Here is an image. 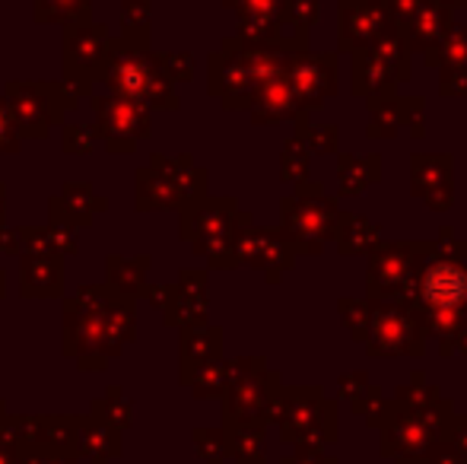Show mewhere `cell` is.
<instances>
[{
    "label": "cell",
    "instance_id": "obj_1",
    "mask_svg": "<svg viewBox=\"0 0 467 464\" xmlns=\"http://www.w3.org/2000/svg\"><path fill=\"white\" fill-rule=\"evenodd\" d=\"M413 309L423 318V328H432L439 337L467 335V264L464 258H436L426 252L423 264L413 280L410 299ZM451 341V344H455ZM449 344V347H451ZM442 347V350H449Z\"/></svg>",
    "mask_w": 467,
    "mask_h": 464
},
{
    "label": "cell",
    "instance_id": "obj_2",
    "mask_svg": "<svg viewBox=\"0 0 467 464\" xmlns=\"http://www.w3.org/2000/svg\"><path fill=\"white\" fill-rule=\"evenodd\" d=\"M426 252H430V242H379L369 252V271H366V290L372 303L410 299Z\"/></svg>",
    "mask_w": 467,
    "mask_h": 464
},
{
    "label": "cell",
    "instance_id": "obj_3",
    "mask_svg": "<svg viewBox=\"0 0 467 464\" xmlns=\"http://www.w3.org/2000/svg\"><path fill=\"white\" fill-rule=\"evenodd\" d=\"M337 213L340 207L331 198H325L318 185H302L296 198L283 204V232L293 248L306 254H318L325 252V242L331 239Z\"/></svg>",
    "mask_w": 467,
    "mask_h": 464
},
{
    "label": "cell",
    "instance_id": "obj_4",
    "mask_svg": "<svg viewBox=\"0 0 467 464\" xmlns=\"http://www.w3.org/2000/svg\"><path fill=\"white\" fill-rule=\"evenodd\" d=\"M423 347V318L410 303H372L369 315V350L375 356L388 353H417Z\"/></svg>",
    "mask_w": 467,
    "mask_h": 464
},
{
    "label": "cell",
    "instance_id": "obj_5",
    "mask_svg": "<svg viewBox=\"0 0 467 464\" xmlns=\"http://www.w3.org/2000/svg\"><path fill=\"white\" fill-rule=\"evenodd\" d=\"M286 77L302 108L325 106L327 96L337 93V55H306L286 61Z\"/></svg>",
    "mask_w": 467,
    "mask_h": 464
},
{
    "label": "cell",
    "instance_id": "obj_6",
    "mask_svg": "<svg viewBox=\"0 0 467 464\" xmlns=\"http://www.w3.org/2000/svg\"><path fill=\"white\" fill-rule=\"evenodd\" d=\"M388 29H391V19H388L385 0H340V51L357 55Z\"/></svg>",
    "mask_w": 467,
    "mask_h": 464
},
{
    "label": "cell",
    "instance_id": "obj_7",
    "mask_svg": "<svg viewBox=\"0 0 467 464\" xmlns=\"http://www.w3.org/2000/svg\"><path fill=\"white\" fill-rule=\"evenodd\" d=\"M455 160L445 153H426V156H413L410 162V191L417 198L426 201V207L436 213L449 211L455 204Z\"/></svg>",
    "mask_w": 467,
    "mask_h": 464
},
{
    "label": "cell",
    "instance_id": "obj_8",
    "mask_svg": "<svg viewBox=\"0 0 467 464\" xmlns=\"http://www.w3.org/2000/svg\"><path fill=\"white\" fill-rule=\"evenodd\" d=\"M369 137L375 140H391L398 137L400 124H410L413 137H423L426 130V106L420 96H400L385 93V96H372L369 99Z\"/></svg>",
    "mask_w": 467,
    "mask_h": 464
},
{
    "label": "cell",
    "instance_id": "obj_9",
    "mask_svg": "<svg viewBox=\"0 0 467 464\" xmlns=\"http://www.w3.org/2000/svg\"><path fill=\"white\" fill-rule=\"evenodd\" d=\"M451 29H455V10H451L449 4H442V0H426L417 16L410 19L404 38H407V45H410V51H423L426 55V51L436 48Z\"/></svg>",
    "mask_w": 467,
    "mask_h": 464
},
{
    "label": "cell",
    "instance_id": "obj_10",
    "mask_svg": "<svg viewBox=\"0 0 467 464\" xmlns=\"http://www.w3.org/2000/svg\"><path fill=\"white\" fill-rule=\"evenodd\" d=\"M334 245L340 254H369L379 245V226L372 220L359 217V213H337L334 220V232H331Z\"/></svg>",
    "mask_w": 467,
    "mask_h": 464
},
{
    "label": "cell",
    "instance_id": "obj_11",
    "mask_svg": "<svg viewBox=\"0 0 467 464\" xmlns=\"http://www.w3.org/2000/svg\"><path fill=\"white\" fill-rule=\"evenodd\" d=\"M398 80L394 74L372 55L369 48L357 51L353 55V93L357 96H385V93H394Z\"/></svg>",
    "mask_w": 467,
    "mask_h": 464
},
{
    "label": "cell",
    "instance_id": "obj_12",
    "mask_svg": "<svg viewBox=\"0 0 467 464\" xmlns=\"http://www.w3.org/2000/svg\"><path fill=\"white\" fill-rule=\"evenodd\" d=\"M381 179V156H340V198L363 194Z\"/></svg>",
    "mask_w": 467,
    "mask_h": 464
},
{
    "label": "cell",
    "instance_id": "obj_13",
    "mask_svg": "<svg viewBox=\"0 0 467 464\" xmlns=\"http://www.w3.org/2000/svg\"><path fill=\"white\" fill-rule=\"evenodd\" d=\"M369 51L379 57L381 64H385L388 70H391L398 83L410 80V55H413V51H410V45H407V38L400 36V32L388 29L385 36H379L369 45Z\"/></svg>",
    "mask_w": 467,
    "mask_h": 464
},
{
    "label": "cell",
    "instance_id": "obj_14",
    "mask_svg": "<svg viewBox=\"0 0 467 464\" xmlns=\"http://www.w3.org/2000/svg\"><path fill=\"white\" fill-rule=\"evenodd\" d=\"M423 61L436 70H449V67H464L467 64V26L464 29H451L436 48H430L423 55Z\"/></svg>",
    "mask_w": 467,
    "mask_h": 464
},
{
    "label": "cell",
    "instance_id": "obj_15",
    "mask_svg": "<svg viewBox=\"0 0 467 464\" xmlns=\"http://www.w3.org/2000/svg\"><path fill=\"white\" fill-rule=\"evenodd\" d=\"M286 4V13H283V19H286V26H299L302 36H308V29H312L315 16H318V0H283Z\"/></svg>",
    "mask_w": 467,
    "mask_h": 464
},
{
    "label": "cell",
    "instance_id": "obj_16",
    "mask_svg": "<svg viewBox=\"0 0 467 464\" xmlns=\"http://www.w3.org/2000/svg\"><path fill=\"white\" fill-rule=\"evenodd\" d=\"M340 315H344L347 328L353 331V337H363L369 328L372 303H359V299H340Z\"/></svg>",
    "mask_w": 467,
    "mask_h": 464
},
{
    "label": "cell",
    "instance_id": "obj_17",
    "mask_svg": "<svg viewBox=\"0 0 467 464\" xmlns=\"http://www.w3.org/2000/svg\"><path fill=\"white\" fill-rule=\"evenodd\" d=\"M423 4H426V0H385L388 19H391V29L404 36L407 26H410V19L417 16L420 6H423Z\"/></svg>",
    "mask_w": 467,
    "mask_h": 464
},
{
    "label": "cell",
    "instance_id": "obj_18",
    "mask_svg": "<svg viewBox=\"0 0 467 464\" xmlns=\"http://www.w3.org/2000/svg\"><path fill=\"white\" fill-rule=\"evenodd\" d=\"M306 143L302 140H289L286 143V153H283V179H302L308 169V153H306Z\"/></svg>",
    "mask_w": 467,
    "mask_h": 464
},
{
    "label": "cell",
    "instance_id": "obj_19",
    "mask_svg": "<svg viewBox=\"0 0 467 464\" xmlns=\"http://www.w3.org/2000/svg\"><path fill=\"white\" fill-rule=\"evenodd\" d=\"M302 143L315 153H334L337 150V128H325V130H312L302 128Z\"/></svg>",
    "mask_w": 467,
    "mask_h": 464
},
{
    "label": "cell",
    "instance_id": "obj_20",
    "mask_svg": "<svg viewBox=\"0 0 467 464\" xmlns=\"http://www.w3.org/2000/svg\"><path fill=\"white\" fill-rule=\"evenodd\" d=\"M439 93L449 99V96H467V64L464 67H449L439 77Z\"/></svg>",
    "mask_w": 467,
    "mask_h": 464
},
{
    "label": "cell",
    "instance_id": "obj_21",
    "mask_svg": "<svg viewBox=\"0 0 467 464\" xmlns=\"http://www.w3.org/2000/svg\"><path fill=\"white\" fill-rule=\"evenodd\" d=\"M442 4H449L451 10H458V6H467V0H442Z\"/></svg>",
    "mask_w": 467,
    "mask_h": 464
}]
</instances>
